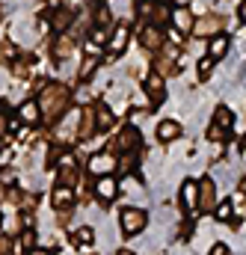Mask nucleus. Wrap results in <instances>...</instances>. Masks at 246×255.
I'll return each mask as SVG.
<instances>
[{"label":"nucleus","instance_id":"obj_1","mask_svg":"<svg viewBox=\"0 0 246 255\" xmlns=\"http://www.w3.org/2000/svg\"><path fill=\"white\" fill-rule=\"evenodd\" d=\"M36 101H39L45 119H60L62 113H65V107H68V101H71V92H68L65 83H45L39 89Z\"/></svg>","mask_w":246,"mask_h":255},{"label":"nucleus","instance_id":"obj_2","mask_svg":"<svg viewBox=\"0 0 246 255\" xmlns=\"http://www.w3.org/2000/svg\"><path fill=\"white\" fill-rule=\"evenodd\" d=\"M148 211L145 208H122L119 211V232H122L124 238H136V235H142L145 229H148Z\"/></svg>","mask_w":246,"mask_h":255},{"label":"nucleus","instance_id":"obj_3","mask_svg":"<svg viewBox=\"0 0 246 255\" xmlns=\"http://www.w3.org/2000/svg\"><path fill=\"white\" fill-rule=\"evenodd\" d=\"M139 148H142V130L139 128H122L113 139H110V145H107V151H113L116 157L119 154H139Z\"/></svg>","mask_w":246,"mask_h":255},{"label":"nucleus","instance_id":"obj_4","mask_svg":"<svg viewBox=\"0 0 246 255\" xmlns=\"http://www.w3.org/2000/svg\"><path fill=\"white\" fill-rule=\"evenodd\" d=\"M80 113L83 110H71V113H62L60 125L54 128V139L60 142V145H68L71 139H77V133H80Z\"/></svg>","mask_w":246,"mask_h":255},{"label":"nucleus","instance_id":"obj_5","mask_svg":"<svg viewBox=\"0 0 246 255\" xmlns=\"http://www.w3.org/2000/svg\"><path fill=\"white\" fill-rule=\"evenodd\" d=\"M116 163H119V157L104 148V151H95V154L86 160V172H89L92 178H104V175H113V172H116Z\"/></svg>","mask_w":246,"mask_h":255},{"label":"nucleus","instance_id":"obj_6","mask_svg":"<svg viewBox=\"0 0 246 255\" xmlns=\"http://www.w3.org/2000/svg\"><path fill=\"white\" fill-rule=\"evenodd\" d=\"M122 190V181L116 175H104V178H92V196L101 202V205H110L113 199H119Z\"/></svg>","mask_w":246,"mask_h":255},{"label":"nucleus","instance_id":"obj_7","mask_svg":"<svg viewBox=\"0 0 246 255\" xmlns=\"http://www.w3.org/2000/svg\"><path fill=\"white\" fill-rule=\"evenodd\" d=\"M220 205V190L214 178H199V211L202 214H214V208Z\"/></svg>","mask_w":246,"mask_h":255},{"label":"nucleus","instance_id":"obj_8","mask_svg":"<svg viewBox=\"0 0 246 255\" xmlns=\"http://www.w3.org/2000/svg\"><path fill=\"white\" fill-rule=\"evenodd\" d=\"M220 30H223V18L214 12H205L193 24V36H199V39H214V36H220Z\"/></svg>","mask_w":246,"mask_h":255},{"label":"nucleus","instance_id":"obj_9","mask_svg":"<svg viewBox=\"0 0 246 255\" xmlns=\"http://www.w3.org/2000/svg\"><path fill=\"white\" fill-rule=\"evenodd\" d=\"M136 36H139V45H142L145 51H160V48L166 45L163 30H160V27H154V24H139Z\"/></svg>","mask_w":246,"mask_h":255},{"label":"nucleus","instance_id":"obj_10","mask_svg":"<svg viewBox=\"0 0 246 255\" xmlns=\"http://www.w3.org/2000/svg\"><path fill=\"white\" fill-rule=\"evenodd\" d=\"M178 202H181L184 214H196V211H199V181H193V178L181 181V190H178Z\"/></svg>","mask_w":246,"mask_h":255},{"label":"nucleus","instance_id":"obj_11","mask_svg":"<svg viewBox=\"0 0 246 255\" xmlns=\"http://www.w3.org/2000/svg\"><path fill=\"white\" fill-rule=\"evenodd\" d=\"M142 92L148 95V101L151 104H160V101H166V80L160 77V74H148L145 80H142Z\"/></svg>","mask_w":246,"mask_h":255},{"label":"nucleus","instance_id":"obj_12","mask_svg":"<svg viewBox=\"0 0 246 255\" xmlns=\"http://www.w3.org/2000/svg\"><path fill=\"white\" fill-rule=\"evenodd\" d=\"M127 42H130V27H127V24H116V27L110 30V42H107L110 54L119 57L124 48H127Z\"/></svg>","mask_w":246,"mask_h":255},{"label":"nucleus","instance_id":"obj_13","mask_svg":"<svg viewBox=\"0 0 246 255\" xmlns=\"http://www.w3.org/2000/svg\"><path fill=\"white\" fill-rule=\"evenodd\" d=\"M18 119L24 122V128H36L45 116H42V107H39V101L36 98H30V101H24L21 107H18Z\"/></svg>","mask_w":246,"mask_h":255},{"label":"nucleus","instance_id":"obj_14","mask_svg":"<svg viewBox=\"0 0 246 255\" xmlns=\"http://www.w3.org/2000/svg\"><path fill=\"white\" fill-rule=\"evenodd\" d=\"M74 9L71 6H57L54 9V15H51V27L57 30V33H65V30H71V24H74Z\"/></svg>","mask_w":246,"mask_h":255},{"label":"nucleus","instance_id":"obj_15","mask_svg":"<svg viewBox=\"0 0 246 255\" xmlns=\"http://www.w3.org/2000/svg\"><path fill=\"white\" fill-rule=\"evenodd\" d=\"M193 24H196V18H193V12L187 6H172V30L193 33Z\"/></svg>","mask_w":246,"mask_h":255},{"label":"nucleus","instance_id":"obj_16","mask_svg":"<svg viewBox=\"0 0 246 255\" xmlns=\"http://www.w3.org/2000/svg\"><path fill=\"white\" fill-rule=\"evenodd\" d=\"M95 125H98V130H113L116 128V113H113V107L110 104H95Z\"/></svg>","mask_w":246,"mask_h":255},{"label":"nucleus","instance_id":"obj_17","mask_svg":"<svg viewBox=\"0 0 246 255\" xmlns=\"http://www.w3.org/2000/svg\"><path fill=\"white\" fill-rule=\"evenodd\" d=\"M74 187H54V193H51V205L57 208V211H68V208H74Z\"/></svg>","mask_w":246,"mask_h":255},{"label":"nucleus","instance_id":"obj_18","mask_svg":"<svg viewBox=\"0 0 246 255\" xmlns=\"http://www.w3.org/2000/svg\"><path fill=\"white\" fill-rule=\"evenodd\" d=\"M181 133H184V128L178 125L175 119H163V122H157V139H160V142H175Z\"/></svg>","mask_w":246,"mask_h":255},{"label":"nucleus","instance_id":"obj_19","mask_svg":"<svg viewBox=\"0 0 246 255\" xmlns=\"http://www.w3.org/2000/svg\"><path fill=\"white\" fill-rule=\"evenodd\" d=\"M92 244H95V226H77V229L71 232V247L86 250V247H92Z\"/></svg>","mask_w":246,"mask_h":255},{"label":"nucleus","instance_id":"obj_20","mask_svg":"<svg viewBox=\"0 0 246 255\" xmlns=\"http://www.w3.org/2000/svg\"><path fill=\"white\" fill-rule=\"evenodd\" d=\"M83 113H80V133H77V139H89V136H95V107H80Z\"/></svg>","mask_w":246,"mask_h":255},{"label":"nucleus","instance_id":"obj_21","mask_svg":"<svg viewBox=\"0 0 246 255\" xmlns=\"http://www.w3.org/2000/svg\"><path fill=\"white\" fill-rule=\"evenodd\" d=\"M229 45H232V42H229V36H226V33L214 36V39L208 42V57H211L214 63H220V60H223V57L229 54Z\"/></svg>","mask_w":246,"mask_h":255},{"label":"nucleus","instance_id":"obj_22","mask_svg":"<svg viewBox=\"0 0 246 255\" xmlns=\"http://www.w3.org/2000/svg\"><path fill=\"white\" fill-rule=\"evenodd\" d=\"M71 54H74V36H71V33H60L57 42H54V57L62 63V60H68Z\"/></svg>","mask_w":246,"mask_h":255},{"label":"nucleus","instance_id":"obj_23","mask_svg":"<svg viewBox=\"0 0 246 255\" xmlns=\"http://www.w3.org/2000/svg\"><path fill=\"white\" fill-rule=\"evenodd\" d=\"M211 122L217 128H223V130H232V128H235V113H232L226 104H220V107L214 110V119H211Z\"/></svg>","mask_w":246,"mask_h":255},{"label":"nucleus","instance_id":"obj_24","mask_svg":"<svg viewBox=\"0 0 246 255\" xmlns=\"http://www.w3.org/2000/svg\"><path fill=\"white\" fill-rule=\"evenodd\" d=\"M214 220L217 223H232L235 220V202L232 199H220V205L214 208Z\"/></svg>","mask_w":246,"mask_h":255},{"label":"nucleus","instance_id":"obj_25","mask_svg":"<svg viewBox=\"0 0 246 255\" xmlns=\"http://www.w3.org/2000/svg\"><path fill=\"white\" fill-rule=\"evenodd\" d=\"M21 60V54H18V45L9 39V42H0V63L3 65H15Z\"/></svg>","mask_w":246,"mask_h":255},{"label":"nucleus","instance_id":"obj_26","mask_svg":"<svg viewBox=\"0 0 246 255\" xmlns=\"http://www.w3.org/2000/svg\"><path fill=\"white\" fill-rule=\"evenodd\" d=\"M98 65H101L98 57H83V63H80V68H77V80H80V83H89V77L95 74Z\"/></svg>","mask_w":246,"mask_h":255},{"label":"nucleus","instance_id":"obj_27","mask_svg":"<svg viewBox=\"0 0 246 255\" xmlns=\"http://www.w3.org/2000/svg\"><path fill=\"white\" fill-rule=\"evenodd\" d=\"M148 24H154V27L172 24V9H169V6H163V3H157V6H154V12H151V18H148Z\"/></svg>","mask_w":246,"mask_h":255},{"label":"nucleus","instance_id":"obj_28","mask_svg":"<svg viewBox=\"0 0 246 255\" xmlns=\"http://www.w3.org/2000/svg\"><path fill=\"white\" fill-rule=\"evenodd\" d=\"M136 160H139V154H119L116 172H119V175H133V169H136Z\"/></svg>","mask_w":246,"mask_h":255},{"label":"nucleus","instance_id":"obj_29","mask_svg":"<svg viewBox=\"0 0 246 255\" xmlns=\"http://www.w3.org/2000/svg\"><path fill=\"white\" fill-rule=\"evenodd\" d=\"M71 101H77V104L89 107V101H92V89H89V83H80V86L71 92Z\"/></svg>","mask_w":246,"mask_h":255},{"label":"nucleus","instance_id":"obj_30","mask_svg":"<svg viewBox=\"0 0 246 255\" xmlns=\"http://www.w3.org/2000/svg\"><path fill=\"white\" fill-rule=\"evenodd\" d=\"M104 6H107V9H110L116 18H119L122 12H130V9H133V0H107Z\"/></svg>","mask_w":246,"mask_h":255},{"label":"nucleus","instance_id":"obj_31","mask_svg":"<svg viewBox=\"0 0 246 255\" xmlns=\"http://www.w3.org/2000/svg\"><path fill=\"white\" fill-rule=\"evenodd\" d=\"M205 136H208L211 142L223 145V142H226V136H229V130H223V128H217L214 122H211V125H208V130H205Z\"/></svg>","mask_w":246,"mask_h":255},{"label":"nucleus","instance_id":"obj_32","mask_svg":"<svg viewBox=\"0 0 246 255\" xmlns=\"http://www.w3.org/2000/svg\"><path fill=\"white\" fill-rule=\"evenodd\" d=\"M57 184H60V187H74V184H77V169L57 172Z\"/></svg>","mask_w":246,"mask_h":255},{"label":"nucleus","instance_id":"obj_33","mask_svg":"<svg viewBox=\"0 0 246 255\" xmlns=\"http://www.w3.org/2000/svg\"><path fill=\"white\" fill-rule=\"evenodd\" d=\"M62 151H65L62 145H51V148H48V157H45V166H48V169H57V163H60V154H62Z\"/></svg>","mask_w":246,"mask_h":255},{"label":"nucleus","instance_id":"obj_34","mask_svg":"<svg viewBox=\"0 0 246 255\" xmlns=\"http://www.w3.org/2000/svg\"><path fill=\"white\" fill-rule=\"evenodd\" d=\"M65 169H77V163H74V151H62V154H60L57 172H65Z\"/></svg>","mask_w":246,"mask_h":255},{"label":"nucleus","instance_id":"obj_35","mask_svg":"<svg viewBox=\"0 0 246 255\" xmlns=\"http://www.w3.org/2000/svg\"><path fill=\"white\" fill-rule=\"evenodd\" d=\"M15 181H18V178H15V169H12V166H3V169H0V187L9 190V187H15Z\"/></svg>","mask_w":246,"mask_h":255},{"label":"nucleus","instance_id":"obj_36","mask_svg":"<svg viewBox=\"0 0 246 255\" xmlns=\"http://www.w3.org/2000/svg\"><path fill=\"white\" fill-rule=\"evenodd\" d=\"M214 60H211V57H202V60H199V80H208V77H211V71H214Z\"/></svg>","mask_w":246,"mask_h":255},{"label":"nucleus","instance_id":"obj_37","mask_svg":"<svg viewBox=\"0 0 246 255\" xmlns=\"http://www.w3.org/2000/svg\"><path fill=\"white\" fill-rule=\"evenodd\" d=\"M110 18H113V12H110L107 6H98V15H95V27H104V30H107Z\"/></svg>","mask_w":246,"mask_h":255},{"label":"nucleus","instance_id":"obj_38","mask_svg":"<svg viewBox=\"0 0 246 255\" xmlns=\"http://www.w3.org/2000/svg\"><path fill=\"white\" fill-rule=\"evenodd\" d=\"M145 119H148V113H145V110H130V122H133V128L142 125Z\"/></svg>","mask_w":246,"mask_h":255},{"label":"nucleus","instance_id":"obj_39","mask_svg":"<svg viewBox=\"0 0 246 255\" xmlns=\"http://www.w3.org/2000/svg\"><path fill=\"white\" fill-rule=\"evenodd\" d=\"M0 255H12V241H9V235H0Z\"/></svg>","mask_w":246,"mask_h":255},{"label":"nucleus","instance_id":"obj_40","mask_svg":"<svg viewBox=\"0 0 246 255\" xmlns=\"http://www.w3.org/2000/svg\"><path fill=\"white\" fill-rule=\"evenodd\" d=\"M208 255H229V244H223V241H220V244H214V247L208 250Z\"/></svg>","mask_w":246,"mask_h":255},{"label":"nucleus","instance_id":"obj_41","mask_svg":"<svg viewBox=\"0 0 246 255\" xmlns=\"http://www.w3.org/2000/svg\"><path fill=\"white\" fill-rule=\"evenodd\" d=\"M6 133H9V116L0 110V136H6Z\"/></svg>","mask_w":246,"mask_h":255},{"label":"nucleus","instance_id":"obj_42","mask_svg":"<svg viewBox=\"0 0 246 255\" xmlns=\"http://www.w3.org/2000/svg\"><path fill=\"white\" fill-rule=\"evenodd\" d=\"M27 255H54V253H51L48 247H36V250H30Z\"/></svg>","mask_w":246,"mask_h":255},{"label":"nucleus","instance_id":"obj_43","mask_svg":"<svg viewBox=\"0 0 246 255\" xmlns=\"http://www.w3.org/2000/svg\"><path fill=\"white\" fill-rule=\"evenodd\" d=\"M238 18L246 24V0H241V9H238Z\"/></svg>","mask_w":246,"mask_h":255},{"label":"nucleus","instance_id":"obj_44","mask_svg":"<svg viewBox=\"0 0 246 255\" xmlns=\"http://www.w3.org/2000/svg\"><path fill=\"white\" fill-rule=\"evenodd\" d=\"M238 193H241V196L246 199V175L241 178V181H238Z\"/></svg>","mask_w":246,"mask_h":255},{"label":"nucleus","instance_id":"obj_45","mask_svg":"<svg viewBox=\"0 0 246 255\" xmlns=\"http://www.w3.org/2000/svg\"><path fill=\"white\" fill-rule=\"evenodd\" d=\"M116 255H136V253H133V250H119Z\"/></svg>","mask_w":246,"mask_h":255},{"label":"nucleus","instance_id":"obj_46","mask_svg":"<svg viewBox=\"0 0 246 255\" xmlns=\"http://www.w3.org/2000/svg\"><path fill=\"white\" fill-rule=\"evenodd\" d=\"M3 229H6V220H3V214H0V235H3Z\"/></svg>","mask_w":246,"mask_h":255},{"label":"nucleus","instance_id":"obj_47","mask_svg":"<svg viewBox=\"0 0 246 255\" xmlns=\"http://www.w3.org/2000/svg\"><path fill=\"white\" fill-rule=\"evenodd\" d=\"M3 199H6V187H0V205H3Z\"/></svg>","mask_w":246,"mask_h":255}]
</instances>
